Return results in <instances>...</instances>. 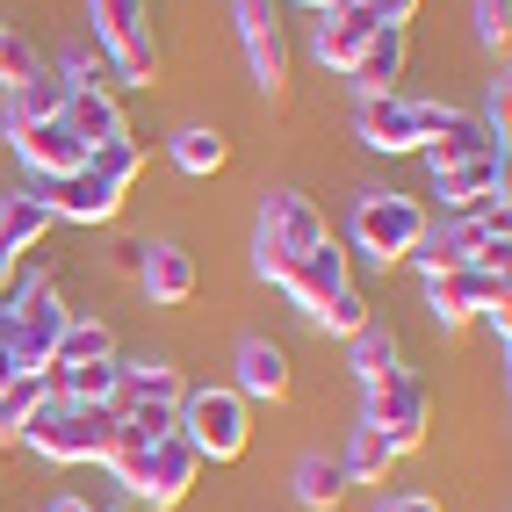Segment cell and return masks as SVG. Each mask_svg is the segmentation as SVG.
I'll return each mask as SVG.
<instances>
[{
    "label": "cell",
    "mask_w": 512,
    "mask_h": 512,
    "mask_svg": "<svg viewBox=\"0 0 512 512\" xmlns=\"http://www.w3.org/2000/svg\"><path fill=\"white\" fill-rule=\"evenodd\" d=\"M138 174H145V152L109 145V152H87V166L65 174V181H29V195L51 210V224H116Z\"/></svg>",
    "instance_id": "obj_1"
},
{
    "label": "cell",
    "mask_w": 512,
    "mask_h": 512,
    "mask_svg": "<svg viewBox=\"0 0 512 512\" xmlns=\"http://www.w3.org/2000/svg\"><path fill=\"white\" fill-rule=\"evenodd\" d=\"M109 440H116V412H109V404H80V397H44L37 419L22 426V448H37L58 469L101 462V455H109Z\"/></svg>",
    "instance_id": "obj_2"
},
{
    "label": "cell",
    "mask_w": 512,
    "mask_h": 512,
    "mask_svg": "<svg viewBox=\"0 0 512 512\" xmlns=\"http://www.w3.org/2000/svg\"><path fill=\"white\" fill-rule=\"evenodd\" d=\"M318 238H332V231H325V217H318V202H311V195H296V188L260 195V224H253V275H260V282H275L296 253H311V246H318Z\"/></svg>",
    "instance_id": "obj_3"
},
{
    "label": "cell",
    "mask_w": 512,
    "mask_h": 512,
    "mask_svg": "<svg viewBox=\"0 0 512 512\" xmlns=\"http://www.w3.org/2000/svg\"><path fill=\"white\" fill-rule=\"evenodd\" d=\"M94 44L116 65L123 87H152L159 73V44H152V0H87Z\"/></svg>",
    "instance_id": "obj_4"
},
{
    "label": "cell",
    "mask_w": 512,
    "mask_h": 512,
    "mask_svg": "<svg viewBox=\"0 0 512 512\" xmlns=\"http://www.w3.org/2000/svg\"><path fill=\"white\" fill-rule=\"evenodd\" d=\"M426 231L433 224H426V210H419L412 195H397V188H361L354 195V253H368L375 267L412 260Z\"/></svg>",
    "instance_id": "obj_5"
},
{
    "label": "cell",
    "mask_w": 512,
    "mask_h": 512,
    "mask_svg": "<svg viewBox=\"0 0 512 512\" xmlns=\"http://www.w3.org/2000/svg\"><path fill=\"white\" fill-rule=\"evenodd\" d=\"M8 339H15V361H22V375H44L51 361H58V339H65V296L44 282V275H22L8 296Z\"/></svg>",
    "instance_id": "obj_6"
},
{
    "label": "cell",
    "mask_w": 512,
    "mask_h": 512,
    "mask_svg": "<svg viewBox=\"0 0 512 512\" xmlns=\"http://www.w3.org/2000/svg\"><path fill=\"white\" fill-rule=\"evenodd\" d=\"M174 433L188 440L202 462H238V455H246V440H253L246 397H238V390H217V383H202V390H188V397H181Z\"/></svg>",
    "instance_id": "obj_7"
},
{
    "label": "cell",
    "mask_w": 512,
    "mask_h": 512,
    "mask_svg": "<svg viewBox=\"0 0 512 512\" xmlns=\"http://www.w3.org/2000/svg\"><path fill=\"white\" fill-rule=\"evenodd\" d=\"M505 246H512L505 202H484V210L455 217L448 231H426L412 260L426 267V275H440V267H505Z\"/></svg>",
    "instance_id": "obj_8"
},
{
    "label": "cell",
    "mask_w": 512,
    "mask_h": 512,
    "mask_svg": "<svg viewBox=\"0 0 512 512\" xmlns=\"http://www.w3.org/2000/svg\"><path fill=\"white\" fill-rule=\"evenodd\" d=\"M462 109H440V101H404V94H361L354 109V138L368 152H419L440 123H455Z\"/></svg>",
    "instance_id": "obj_9"
},
{
    "label": "cell",
    "mask_w": 512,
    "mask_h": 512,
    "mask_svg": "<svg viewBox=\"0 0 512 512\" xmlns=\"http://www.w3.org/2000/svg\"><path fill=\"white\" fill-rule=\"evenodd\" d=\"M361 426H375L397 455H412L419 440H426V426H433V397H426V383H419L412 368H390L383 383L361 390Z\"/></svg>",
    "instance_id": "obj_10"
},
{
    "label": "cell",
    "mask_w": 512,
    "mask_h": 512,
    "mask_svg": "<svg viewBox=\"0 0 512 512\" xmlns=\"http://www.w3.org/2000/svg\"><path fill=\"white\" fill-rule=\"evenodd\" d=\"M195 469H202V455L188 448L181 433H166V440H152V448L130 462V476H123V491L130 498H145L152 512H166V505H181L188 498V484H195Z\"/></svg>",
    "instance_id": "obj_11"
},
{
    "label": "cell",
    "mask_w": 512,
    "mask_h": 512,
    "mask_svg": "<svg viewBox=\"0 0 512 512\" xmlns=\"http://www.w3.org/2000/svg\"><path fill=\"white\" fill-rule=\"evenodd\" d=\"M505 267H440V275H426V303L440 325H462V318H491L505 311Z\"/></svg>",
    "instance_id": "obj_12"
},
{
    "label": "cell",
    "mask_w": 512,
    "mask_h": 512,
    "mask_svg": "<svg viewBox=\"0 0 512 512\" xmlns=\"http://www.w3.org/2000/svg\"><path fill=\"white\" fill-rule=\"evenodd\" d=\"M275 289L296 303L303 318H318V311H325V303H332L339 289H354V267H347V253H339L332 238H318L311 253H296V260L282 267V275H275Z\"/></svg>",
    "instance_id": "obj_13"
},
{
    "label": "cell",
    "mask_w": 512,
    "mask_h": 512,
    "mask_svg": "<svg viewBox=\"0 0 512 512\" xmlns=\"http://www.w3.org/2000/svg\"><path fill=\"white\" fill-rule=\"evenodd\" d=\"M238 44H246L253 80L275 94L289 80V29H282V0H238Z\"/></svg>",
    "instance_id": "obj_14"
},
{
    "label": "cell",
    "mask_w": 512,
    "mask_h": 512,
    "mask_svg": "<svg viewBox=\"0 0 512 512\" xmlns=\"http://www.w3.org/2000/svg\"><path fill=\"white\" fill-rule=\"evenodd\" d=\"M44 231H51V210L29 188L22 195H0V296L22 282V260L44 246Z\"/></svg>",
    "instance_id": "obj_15"
},
{
    "label": "cell",
    "mask_w": 512,
    "mask_h": 512,
    "mask_svg": "<svg viewBox=\"0 0 512 512\" xmlns=\"http://www.w3.org/2000/svg\"><path fill=\"white\" fill-rule=\"evenodd\" d=\"M181 375L166 361H116V397L109 412H181Z\"/></svg>",
    "instance_id": "obj_16"
},
{
    "label": "cell",
    "mask_w": 512,
    "mask_h": 512,
    "mask_svg": "<svg viewBox=\"0 0 512 512\" xmlns=\"http://www.w3.org/2000/svg\"><path fill=\"white\" fill-rule=\"evenodd\" d=\"M65 130L87 145V152H109V145H130V116L116 94H94V87H65Z\"/></svg>",
    "instance_id": "obj_17"
},
{
    "label": "cell",
    "mask_w": 512,
    "mask_h": 512,
    "mask_svg": "<svg viewBox=\"0 0 512 512\" xmlns=\"http://www.w3.org/2000/svg\"><path fill=\"white\" fill-rule=\"evenodd\" d=\"M433 195H440V210H484V202H505V152L498 159H462V166H440L433 174Z\"/></svg>",
    "instance_id": "obj_18"
},
{
    "label": "cell",
    "mask_w": 512,
    "mask_h": 512,
    "mask_svg": "<svg viewBox=\"0 0 512 512\" xmlns=\"http://www.w3.org/2000/svg\"><path fill=\"white\" fill-rule=\"evenodd\" d=\"M375 29H383V22H375V8H368V0H339V8H325V22H318V65H332V73H347V65L368 51V37H375Z\"/></svg>",
    "instance_id": "obj_19"
},
{
    "label": "cell",
    "mask_w": 512,
    "mask_h": 512,
    "mask_svg": "<svg viewBox=\"0 0 512 512\" xmlns=\"http://www.w3.org/2000/svg\"><path fill=\"white\" fill-rule=\"evenodd\" d=\"M15 159L29 166V181H65V174H80L87 166V145L65 130V116L58 123H37V130H22L15 138Z\"/></svg>",
    "instance_id": "obj_20"
},
{
    "label": "cell",
    "mask_w": 512,
    "mask_h": 512,
    "mask_svg": "<svg viewBox=\"0 0 512 512\" xmlns=\"http://www.w3.org/2000/svg\"><path fill=\"white\" fill-rule=\"evenodd\" d=\"M231 390L246 397V404H253V397H260V404H282V397H289V354L275 347V339H260V332L238 339V383H231Z\"/></svg>",
    "instance_id": "obj_21"
},
{
    "label": "cell",
    "mask_w": 512,
    "mask_h": 512,
    "mask_svg": "<svg viewBox=\"0 0 512 512\" xmlns=\"http://www.w3.org/2000/svg\"><path fill=\"white\" fill-rule=\"evenodd\" d=\"M138 289L159 303V311H181L195 296V260L181 246H138Z\"/></svg>",
    "instance_id": "obj_22"
},
{
    "label": "cell",
    "mask_w": 512,
    "mask_h": 512,
    "mask_svg": "<svg viewBox=\"0 0 512 512\" xmlns=\"http://www.w3.org/2000/svg\"><path fill=\"white\" fill-rule=\"evenodd\" d=\"M404 58H412V37H404V29H375V37H368V51L347 65V80H354L361 94H397V80H404Z\"/></svg>",
    "instance_id": "obj_23"
},
{
    "label": "cell",
    "mask_w": 512,
    "mask_h": 512,
    "mask_svg": "<svg viewBox=\"0 0 512 512\" xmlns=\"http://www.w3.org/2000/svg\"><path fill=\"white\" fill-rule=\"evenodd\" d=\"M65 116V80L51 73H29L8 87V138H22V130H37V123H58Z\"/></svg>",
    "instance_id": "obj_24"
},
{
    "label": "cell",
    "mask_w": 512,
    "mask_h": 512,
    "mask_svg": "<svg viewBox=\"0 0 512 512\" xmlns=\"http://www.w3.org/2000/svg\"><path fill=\"white\" fill-rule=\"evenodd\" d=\"M419 152H426V166L440 174V166H462V159H498L505 145L491 138L484 123H469V116H455V123H440V130H433V138H426Z\"/></svg>",
    "instance_id": "obj_25"
},
{
    "label": "cell",
    "mask_w": 512,
    "mask_h": 512,
    "mask_svg": "<svg viewBox=\"0 0 512 512\" xmlns=\"http://www.w3.org/2000/svg\"><path fill=\"white\" fill-rule=\"evenodd\" d=\"M166 152H174V166H181L188 181H210V174H224V159H231L224 130H210V123H181Z\"/></svg>",
    "instance_id": "obj_26"
},
{
    "label": "cell",
    "mask_w": 512,
    "mask_h": 512,
    "mask_svg": "<svg viewBox=\"0 0 512 512\" xmlns=\"http://www.w3.org/2000/svg\"><path fill=\"white\" fill-rule=\"evenodd\" d=\"M347 368L361 375V390H368V383H383V375L397 368V332H390L383 318H368V325L347 339Z\"/></svg>",
    "instance_id": "obj_27"
},
{
    "label": "cell",
    "mask_w": 512,
    "mask_h": 512,
    "mask_svg": "<svg viewBox=\"0 0 512 512\" xmlns=\"http://www.w3.org/2000/svg\"><path fill=\"white\" fill-rule=\"evenodd\" d=\"M44 397H51V368L44 375H15V383L0 390V448H15V440H22V426L37 419Z\"/></svg>",
    "instance_id": "obj_28"
},
{
    "label": "cell",
    "mask_w": 512,
    "mask_h": 512,
    "mask_svg": "<svg viewBox=\"0 0 512 512\" xmlns=\"http://www.w3.org/2000/svg\"><path fill=\"white\" fill-rule=\"evenodd\" d=\"M339 469H347V484H383V476L397 469V448L375 426H354V440H347V455H339Z\"/></svg>",
    "instance_id": "obj_29"
},
{
    "label": "cell",
    "mask_w": 512,
    "mask_h": 512,
    "mask_svg": "<svg viewBox=\"0 0 512 512\" xmlns=\"http://www.w3.org/2000/svg\"><path fill=\"white\" fill-rule=\"evenodd\" d=\"M296 498L311 512H332L339 498H347V469H339V455H303L296 462Z\"/></svg>",
    "instance_id": "obj_30"
},
{
    "label": "cell",
    "mask_w": 512,
    "mask_h": 512,
    "mask_svg": "<svg viewBox=\"0 0 512 512\" xmlns=\"http://www.w3.org/2000/svg\"><path fill=\"white\" fill-rule=\"evenodd\" d=\"M80 361H116V332L101 318H65V339H58L51 368H80Z\"/></svg>",
    "instance_id": "obj_31"
},
{
    "label": "cell",
    "mask_w": 512,
    "mask_h": 512,
    "mask_svg": "<svg viewBox=\"0 0 512 512\" xmlns=\"http://www.w3.org/2000/svg\"><path fill=\"white\" fill-rule=\"evenodd\" d=\"M311 325H325V332H339V339H354V332L368 325V296H361V289H339Z\"/></svg>",
    "instance_id": "obj_32"
},
{
    "label": "cell",
    "mask_w": 512,
    "mask_h": 512,
    "mask_svg": "<svg viewBox=\"0 0 512 512\" xmlns=\"http://www.w3.org/2000/svg\"><path fill=\"white\" fill-rule=\"evenodd\" d=\"M65 87H94V94H116L123 80H116V65L101 58V51H73V58H65Z\"/></svg>",
    "instance_id": "obj_33"
},
{
    "label": "cell",
    "mask_w": 512,
    "mask_h": 512,
    "mask_svg": "<svg viewBox=\"0 0 512 512\" xmlns=\"http://www.w3.org/2000/svg\"><path fill=\"white\" fill-rule=\"evenodd\" d=\"M476 37H484L491 51H505V37H512V0H476Z\"/></svg>",
    "instance_id": "obj_34"
},
{
    "label": "cell",
    "mask_w": 512,
    "mask_h": 512,
    "mask_svg": "<svg viewBox=\"0 0 512 512\" xmlns=\"http://www.w3.org/2000/svg\"><path fill=\"white\" fill-rule=\"evenodd\" d=\"M505 116H512V87H505V73L491 80V94H484V130L505 145Z\"/></svg>",
    "instance_id": "obj_35"
},
{
    "label": "cell",
    "mask_w": 512,
    "mask_h": 512,
    "mask_svg": "<svg viewBox=\"0 0 512 512\" xmlns=\"http://www.w3.org/2000/svg\"><path fill=\"white\" fill-rule=\"evenodd\" d=\"M368 8H375V22H383V29H404V22L419 15V0H368Z\"/></svg>",
    "instance_id": "obj_36"
},
{
    "label": "cell",
    "mask_w": 512,
    "mask_h": 512,
    "mask_svg": "<svg viewBox=\"0 0 512 512\" xmlns=\"http://www.w3.org/2000/svg\"><path fill=\"white\" fill-rule=\"evenodd\" d=\"M22 375V361H15V339H8V303H0V390H8Z\"/></svg>",
    "instance_id": "obj_37"
},
{
    "label": "cell",
    "mask_w": 512,
    "mask_h": 512,
    "mask_svg": "<svg viewBox=\"0 0 512 512\" xmlns=\"http://www.w3.org/2000/svg\"><path fill=\"white\" fill-rule=\"evenodd\" d=\"M375 512H440V498H426V491H397V498H383Z\"/></svg>",
    "instance_id": "obj_38"
},
{
    "label": "cell",
    "mask_w": 512,
    "mask_h": 512,
    "mask_svg": "<svg viewBox=\"0 0 512 512\" xmlns=\"http://www.w3.org/2000/svg\"><path fill=\"white\" fill-rule=\"evenodd\" d=\"M44 512H123V505H87V498H51Z\"/></svg>",
    "instance_id": "obj_39"
},
{
    "label": "cell",
    "mask_w": 512,
    "mask_h": 512,
    "mask_svg": "<svg viewBox=\"0 0 512 512\" xmlns=\"http://www.w3.org/2000/svg\"><path fill=\"white\" fill-rule=\"evenodd\" d=\"M15 44H22V37H15L8 22H0V73H8V51H15Z\"/></svg>",
    "instance_id": "obj_40"
},
{
    "label": "cell",
    "mask_w": 512,
    "mask_h": 512,
    "mask_svg": "<svg viewBox=\"0 0 512 512\" xmlns=\"http://www.w3.org/2000/svg\"><path fill=\"white\" fill-rule=\"evenodd\" d=\"M296 8H318V15H325V8H339V0H296Z\"/></svg>",
    "instance_id": "obj_41"
}]
</instances>
